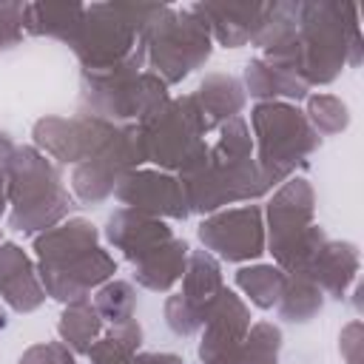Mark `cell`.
Wrapping results in <instances>:
<instances>
[{
	"mask_svg": "<svg viewBox=\"0 0 364 364\" xmlns=\"http://www.w3.org/2000/svg\"><path fill=\"white\" fill-rule=\"evenodd\" d=\"M222 290H225V279H222L219 259L210 256L208 250H191L182 273V290L165 299L168 330L179 338L199 333Z\"/></svg>",
	"mask_w": 364,
	"mask_h": 364,
	"instance_id": "12",
	"label": "cell"
},
{
	"mask_svg": "<svg viewBox=\"0 0 364 364\" xmlns=\"http://www.w3.org/2000/svg\"><path fill=\"white\" fill-rule=\"evenodd\" d=\"M91 304L100 313L102 324L117 327V324H125V321L134 318V313H136V290L125 279H111V282H105V284H100L94 290V301Z\"/></svg>",
	"mask_w": 364,
	"mask_h": 364,
	"instance_id": "30",
	"label": "cell"
},
{
	"mask_svg": "<svg viewBox=\"0 0 364 364\" xmlns=\"http://www.w3.org/2000/svg\"><path fill=\"white\" fill-rule=\"evenodd\" d=\"M188 9L208 26L210 40H216L225 48H242V46L253 43L267 3L205 0V3H191Z\"/></svg>",
	"mask_w": 364,
	"mask_h": 364,
	"instance_id": "18",
	"label": "cell"
},
{
	"mask_svg": "<svg viewBox=\"0 0 364 364\" xmlns=\"http://www.w3.org/2000/svg\"><path fill=\"white\" fill-rule=\"evenodd\" d=\"M0 299L14 313H34L46 301L37 267L17 242H0Z\"/></svg>",
	"mask_w": 364,
	"mask_h": 364,
	"instance_id": "19",
	"label": "cell"
},
{
	"mask_svg": "<svg viewBox=\"0 0 364 364\" xmlns=\"http://www.w3.org/2000/svg\"><path fill=\"white\" fill-rule=\"evenodd\" d=\"M117 131L114 122L91 117V114H74V117H40L31 128L34 148L46 154L54 165H80L88 156H94L108 136Z\"/></svg>",
	"mask_w": 364,
	"mask_h": 364,
	"instance_id": "14",
	"label": "cell"
},
{
	"mask_svg": "<svg viewBox=\"0 0 364 364\" xmlns=\"http://www.w3.org/2000/svg\"><path fill=\"white\" fill-rule=\"evenodd\" d=\"M6 324H9V316H6V310L0 307V330H6Z\"/></svg>",
	"mask_w": 364,
	"mask_h": 364,
	"instance_id": "37",
	"label": "cell"
},
{
	"mask_svg": "<svg viewBox=\"0 0 364 364\" xmlns=\"http://www.w3.org/2000/svg\"><path fill=\"white\" fill-rule=\"evenodd\" d=\"M142 48L145 65L165 85H176L210 60L213 40L208 26L188 6H162L142 31Z\"/></svg>",
	"mask_w": 364,
	"mask_h": 364,
	"instance_id": "9",
	"label": "cell"
},
{
	"mask_svg": "<svg viewBox=\"0 0 364 364\" xmlns=\"http://www.w3.org/2000/svg\"><path fill=\"white\" fill-rule=\"evenodd\" d=\"M145 162H154L159 171L185 173L208 154V128L191 94L171 97L156 114L139 122Z\"/></svg>",
	"mask_w": 364,
	"mask_h": 364,
	"instance_id": "10",
	"label": "cell"
},
{
	"mask_svg": "<svg viewBox=\"0 0 364 364\" xmlns=\"http://www.w3.org/2000/svg\"><path fill=\"white\" fill-rule=\"evenodd\" d=\"M284 279H287V273L276 264H242L233 273L236 287L259 310H273L276 307V301L282 296V287H284Z\"/></svg>",
	"mask_w": 364,
	"mask_h": 364,
	"instance_id": "27",
	"label": "cell"
},
{
	"mask_svg": "<svg viewBox=\"0 0 364 364\" xmlns=\"http://www.w3.org/2000/svg\"><path fill=\"white\" fill-rule=\"evenodd\" d=\"M247 330H250V307L233 290L225 287L202 327V341L196 350L199 361L202 364H225L236 353V347L245 341Z\"/></svg>",
	"mask_w": 364,
	"mask_h": 364,
	"instance_id": "16",
	"label": "cell"
},
{
	"mask_svg": "<svg viewBox=\"0 0 364 364\" xmlns=\"http://www.w3.org/2000/svg\"><path fill=\"white\" fill-rule=\"evenodd\" d=\"M142 162H145V145L139 125H117V131L94 156L74 165L71 193L80 205L97 208L105 199H111L122 176L142 168Z\"/></svg>",
	"mask_w": 364,
	"mask_h": 364,
	"instance_id": "11",
	"label": "cell"
},
{
	"mask_svg": "<svg viewBox=\"0 0 364 364\" xmlns=\"http://www.w3.org/2000/svg\"><path fill=\"white\" fill-rule=\"evenodd\" d=\"M282 341L284 336L273 321H256L250 324L245 341L236 347V353L225 364H279Z\"/></svg>",
	"mask_w": 364,
	"mask_h": 364,
	"instance_id": "29",
	"label": "cell"
},
{
	"mask_svg": "<svg viewBox=\"0 0 364 364\" xmlns=\"http://www.w3.org/2000/svg\"><path fill=\"white\" fill-rule=\"evenodd\" d=\"M196 236L202 242V250L230 264H247L256 262L262 253H267L264 213L259 205L222 208L199 222Z\"/></svg>",
	"mask_w": 364,
	"mask_h": 364,
	"instance_id": "13",
	"label": "cell"
},
{
	"mask_svg": "<svg viewBox=\"0 0 364 364\" xmlns=\"http://www.w3.org/2000/svg\"><path fill=\"white\" fill-rule=\"evenodd\" d=\"M23 9L26 3H0V51L23 43Z\"/></svg>",
	"mask_w": 364,
	"mask_h": 364,
	"instance_id": "33",
	"label": "cell"
},
{
	"mask_svg": "<svg viewBox=\"0 0 364 364\" xmlns=\"http://www.w3.org/2000/svg\"><path fill=\"white\" fill-rule=\"evenodd\" d=\"M242 88H245V97H253L259 102H293L296 105L299 100L310 97V85L296 71L267 63L262 57H253L245 63Z\"/></svg>",
	"mask_w": 364,
	"mask_h": 364,
	"instance_id": "21",
	"label": "cell"
},
{
	"mask_svg": "<svg viewBox=\"0 0 364 364\" xmlns=\"http://www.w3.org/2000/svg\"><path fill=\"white\" fill-rule=\"evenodd\" d=\"M171 100L168 85L145 71V48L108 71H80V114L114 125H139Z\"/></svg>",
	"mask_w": 364,
	"mask_h": 364,
	"instance_id": "5",
	"label": "cell"
},
{
	"mask_svg": "<svg viewBox=\"0 0 364 364\" xmlns=\"http://www.w3.org/2000/svg\"><path fill=\"white\" fill-rule=\"evenodd\" d=\"M358 267H361V256H358V247L353 242H333V239H327L310 256V262L299 273L310 276V282L324 296L341 301L347 296L350 284L355 282Z\"/></svg>",
	"mask_w": 364,
	"mask_h": 364,
	"instance_id": "20",
	"label": "cell"
},
{
	"mask_svg": "<svg viewBox=\"0 0 364 364\" xmlns=\"http://www.w3.org/2000/svg\"><path fill=\"white\" fill-rule=\"evenodd\" d=\"M114 196L139 213H148L154 219H173L185 222L191 216L185 188L176 173L159 171V168H136L122 176Z\"/></svg>",
	"mask_w": 364,
	"mask_h": 364,
	"instance_id": "15",
	"label": "cell"
},
{
	"mask_svg": "<svg viewBox=\"0 0 364 364\" xmlns=\"http://www.w3.org/2000/svg\"><path fill=\"white\" fill-rule=\"evenodd\" d=\"M85 14V3H26L23 9V34L51 37L71 43Z\"/></svg>",
	"mask_w": 364,
	"mask_h": 364,
	"instance_id": "24",
	"label": "cell"
},
{
	"mask_svg": "<svg viewBox=\"0 0 364 364\" xmlns=\"http://www.w3.org/2000/svg\"><path fill=\"white\" fill-rule=\"evenodd\" d=\"M361 60L364 46L355 3L299 0L296 71L310 88L333 82L344 65L358 68Z\"/></svg>",
	"mask_w": 364,
	"mask_h": 364,
	"instance_id": "3",
	"label": "cell"
},
{
	"mask_svg": "<svg viewBox=\"0 0 364 364\" xmlns=\"http://www.w3.org/2000/svg\"><path fill=\"white\" fill-rule=\"evenodd\" d=\"M0 242H3V233H0Z\"/></svg>",
	"mask_w": 364,
	"mask_h": 364,
	"instance_id": "38",
	"label": "cell"
},
{
	"mask_svg": "<svg viewBox=\"0 0 364 364\" xmlns=\"http://www.w3.org/2000/svg\"><path fill=\"white\" fill-rule=\"evenodd\" d=\"M102 327L105 324H102L100 313L94 310L91 299H82V301L63 304V313L57 321V336L74 355H88L94 341L102 336Z\"/></svg>",
	"mask_w": 364,
	"mask_h": 364,
	"instance_id": "25",
	"label": "cell"
},
{
	"mask_svg": "<svg viewBox=\"0 0 364 364\" xmlns=\"http://www.w3.org/2000/svg\"><path fill=\"white\" fill-rule=\"evenodd\" d=\"M188 256H191V245L185 239H176L173 236L168 245L156 247L142 262L131 264L134 267V279H136L139 287H145L151 293H171L173 284L182 282Z\"/></svg>",
	"mask_w": 364,
	"mask_h": 364,
	"instance_id": "23",
	"label": "cell"
},
{
	"mask_svg": "<svg viewBox=\"0 0 364 364\" xmlns=\"http://www.w3.org/2000/svg\"><path fill=\"white\" fill-rule=\"evenodd\" d=\"M105 242L122 253L125 262L136 264L156 247L168 245L173 239V230L165 219H154L148 213L131 210V208H117L102 228Z\"/></svg>",
	"mask_w": 364,
	"mask_h": 364,
	"instance_id": "17",
	"label": "cell"
},
{
	"mask_svg": "<svg viewBox=\"0 0 364 364\" xmlns=\"http://www.w3.org/2000/svg\"><path fill=\"white\" fill-rule=\"evenodd\" d=\"M310 128L318 136H333L341 134L350 125V111L341 97L336 94H310L307 97V111H304Z\"/></svg>",
	"mask_w": 364,
	"mask_h": 364,
	"instance_id": "31",
	"label": "cell"
},
{
	"mask_svg": "<svg viewBox=\"0 0 364 364\" xmlns=\"http://www.w3.org/2000/svg\"><path fill=\"white\" fill-rule=\"evenodd\" d=\"M191 97H193V102L202 114V122H205L208 134L219 131L233 117H242V108L247 102L242 80L233 77V74H225V71L205 74V80L196 85V91Z\"/></svg>",
	"mask_w": 364,
	"mask_h": 364,
	"instance_id": "22",
	"label": "cell"
},
{
	"mask_svg": "<svg viewBox=\"0 0 364 364\" xmlns=\"http://www.w3.org/2000/svg\"><path fill=\"white\" fill-rule=\"evenodd\" d=\"M324 307V293L310 282V276L304 273H287L282 296L276 301L279 318L287 324H307L310 318H316Z\"/></svg>",
	"mask_w": 364,
	"mask_h": 364,
	"instance_id": "26",
	"label": "cell"
},
{
	"mask_svg": "<svg viewBox=\"0 0 364 364\" xmlns=\"http://www.w3.org/2000/svg\"><path fill=\"white\" fill-rule=\"evenodd\" d=\"M162 11V6L145 3H91L82 23L68 43L82 71H108L131 60L142 46L145 26Z\"/></svg>",
	"mask_w": 364,
	"mask_h": 364,
	"instance_id": "7",
	"label": "cell"
},
{
	"mask_svg": "<svg viewBox=\"0 0 364 364\" xmlns=\"http://www.w3.org/2000/svg\"><path fill=\"white\" fill-rule=\"evenodd\" d=\"M17 364H77V355L63 341H40L23 350Z\"/></svg>",
	"mask_w": 364,
	"mask_h": 364,
	"instance_id": "32",
	"label": "cell"
},
{
	"mask_svg": "<svg viewBox=\"0 0 364 364\" xmlns=\"http://www.w3.org/2000/svg\"><path fill=\"white\" fill-rule=\"evenodd\" d=\"M34 256L46 296L60 304L88 299L117 273L114 256L100 247V230L80 216L34 236Z\"/></svg>",
	"mask_w": 364,
	"mask_h": 364,
	"instance_id": "2",
	"label": "cell"
},
{
	"mask_svg": "<svg viewBox=\"0 0 364 364\" xmlns=\"http://www.w3.org/2000/svg\"><path fill=\"white\" fill-rule=\"evenodd\" d=\"M142 344V327L136 318L108 327L94 347L88 350V361L91 364H131V358L139 353Z\"/></svg>",
	"mask_w": 364,
	"mask_h": 364,
	"instance_id": "28",
	"label": "cell"
},
{
	"mask_svg": "<svg viewBox=\"0 0 364 364\" xmlns=\"http://www.w3.org/2000/svg\"><path fill=\"white\" fill-rule=\"evenodd\" d=\"M247 128H253V159L270 191L307 168L321 145V136L293 102H256Z\"/></svg>",
	"mask_w": 364,
	"mask_h": 364,
	"instance_id": "6",
	"label": "cell"
},
{
	"mask_svg": "<svg viewBox=\"0 0 364 364\" xmlns=\"http://www.w3.org/2000/svg\"><path fill=\"white\" fill-rule=\"evenodd\" d=\"M6 193L9 228L23 236H40L57 228L77 208L74 193H68L63 182L60 165L34 145H17L6 173Z\"/></svg>",
	"mask_w": 364,
	"mask_h": 364,
	"instance_id": "4",
	"label": "cell"
},
{
	"mask_svg": "<svg viewBox=\"0 0 364 364\" xmlns=\"http://www.w3.org/2000/svg\"><path fill=\"white\" fill-rule=\"evenodd\" d=\"M191 213L210 216L236 202H253L270 188L264 185L253 159V136L245 117H233L219 128L208 154L185 173H179Z\"/></svg>",
	"mask_w": 364,
	"mask_h": 364,
	"instance_id": "1",
	"label": "cell"
},
{
	"mask_svg": "<svg viewBox=\"0 0 364 364\" xmlns=\"http://www.w3.org/2000/svg\"><path fill=\"white\" fill-rule=\"evenodd\" d=\"M262 213L267 216L264 247L267 253H273L276 267H282L284 273H299L327 242L324 228L313 222L316 191L304 176H290L287 182H282Z\"/></svg>",
	"mask_w": 364,
	"mask_h": 364,
	"instance_id": "8",
	"label": "cell"
},
{
	"mask_svg": "<svg viewBox=\"0 0 364 364\" xmlns=\"http://www.w3.org/2000/svg\"><path fill=\"white\" fill-rule=\"evenodd\" d=\"M338 353L347 364H361V321H350L338 336Z\"/></svg>",
	"mask_w": 364,
	"mask_h": 364,
	"instance_id": "34",
	"label": "cell"
},
{
	"mask_svg": "<svg viewBox=\"0 0 364 364\" xmlns=\"http://www.w3.org/2000/svg\"><path fill=\"white\" fill-rule=\"evenodd\" d=\"M131 364H185L176 353H136Z\"/></svg>",
	"mask_w": 364,
	"mask_h": 364,
	"instance_id": "36",
	"label": "cell"
},
{
	"mask_svg": "<svg viewBox=\"0 0 364 364\" xmlns=\"http://www.w3.org/2000/svg\"><path fill=\"white\" fill-rule=\"evenodd\" d=\"M14 151H17V145H14L11 134L0 131V216H3V213H6V208H9V193H6V173H9V162H11Z\"/></svg>",
	"mask_w": 364,
	"mask_h": 364,
	"instance_id": "35",
	"label": "cell"
}]
</instances>
